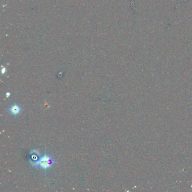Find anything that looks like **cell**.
Returning a JSON list of instances; mask_svg holds the SVG:
<instances>
[{
	"instance_id": "cell-3",
	"label": "cell",
	"mask_w": 192,
	"mask_h": 192,
	"mask_svg": "<svg viewBox=\"0 0 192 192\" xmlns=\"http://www.w3.org/2000/svg\"><path fill=\"white\" fill-rule=\"evenodd\" d=\"M10 94L9 93H7L6 94V96L7 97H9V96H10Z\"/></svg>"
},
{
	"instance_id": "cell-2",
	"label": "cell",
	"mask_w": 192,
	"mask_h": 192,
	"mask_svg": "<svg viewBox=\"0 0 192 192\" xmlns=\"http://www.w3.org/2000/svg\"><path fill=\"white\" fill-rule=\"evenodd\" d=\"M21 111V108L20 107L16 104L13 105L12 107L10 109V112L13 115H17Z\"/></svg>"
},
{
	"instance_id": "cell-1",
	"label": "cell",
	"mask_w": 192,
	"mask_h": 192,
	"mask_svg": "<svg viewBox=\"0 0 192 192\" xmlns=\"http://www.w3.org/2000/svg\"><path fill=\"white\" fill-rule=\"evenodd\" d=\"M52 163V160L51 158V157L45 155L37 161L32 162V164L34 165L33 166H38L44 170H46L51 167Z\"/></svg>"
}]
</instances>
